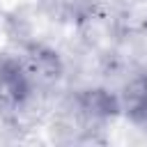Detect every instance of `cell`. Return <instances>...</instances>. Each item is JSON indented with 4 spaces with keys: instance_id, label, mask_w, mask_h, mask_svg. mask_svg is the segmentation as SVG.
<instances>
[{
    "instance_id": "obj_3",
    "label": "cell",
    "mask_w": 147,
    "mask_h": 147,
    "mask_svg": "<svg viewBox=\"0 0 147 147\" xmlns=\"http://www.w3.org/2000/svg\"><path fill=\"white\" fill-rule=\"evenodd\" d=\"M23 64H25V69H28L34 87H37V83L60 78V62H57V57H55L51 51H39V48H34V51L28 55V60H23Z\"/></svg>"
},
{
    "instance_id": "obj_1",
    "label": "cell",
    "mask_w": 147,
    "mask_h": 147,
    "mask_svg": "<svg viewBox=\"0 0 147 147\" xmlns=\"http://www.w3.org/2000/svg\"><path fill=\"white\" fill-rule=\"evenodd\" d=\"M34 90V83L23 64L16 57L0 60V101L5 106H21Z\"/></svg>"
},
{
    "instance_id": "obj_2",
    "label": "cell",
    "mask_w": 147,
    "mask_h": 147,
    "mask_svg": "<svg viewBox=\"0 0 147 147\" xmlns=\"http://www.w3.org/2000/svg\"><path fill=\"white\" fill-rule=\"evenodd\" d=\"M117 108L136 122L147 119V76L140 74L122 87L117 94Z\"/></svg>"
}]
</instances>
